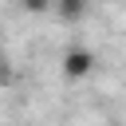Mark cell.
Returning <instances> with one entry per match:
<instances>
[{
  "mask_svg": "<svg viewBox=\"0 0 126 126\" xmlns=\"http://www.w3.org/2000/svg\"><path fill=\"white\" fill-rule=\"evenodd\" d=\"M55 12H59V20H79V16L87 12V4H79V0H67V4H59Z\"/></svg>",
  "mask_w": 126,
  "mask_h": 126,
  "instance_id": "cell-2",
  "label": "cell"
},
{
  "mask_svg": "<svg viewBox=\"0 0 126 126\" xmlns=\"http://www.w3.org/2000/svg\"><path fill=\"white\" fill-rule=\"evenodd\" d=\"M94 71V51L91 47H71L63 51V75L67 79H87Z\"/></svg>",
  "mask_w": 126,
  "mask_h": 126,
  "instance_id": "cell-1",
  "label": "cell"
},
{
  "mask_svg": "<svg viewBox=\"0 0 126 126\" xmlns=\"http://www.w3.org/2000/svg\"><path fill=\"white\" fill-rule=\"evenodd\" d=\"M12 79H16V75H12V63L0 59V87H12Z\"/></svg>",
  "mask_w": 126,
  "mask_h": 126,
  "instance_id": "cell-3",
  "label": "cell"
}]
</instances>
